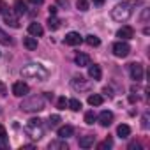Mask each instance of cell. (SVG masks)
I'll list each match as a JSON object with an SVG mask.
<instances>
[{"label": "cell", "instance_id": "cell-1", "mask_svg": "<svg viewBox=\"0 0 150 150\" xmlns=\"http://www.w3.org/2000/svg\"><path fill=\"white\" fill-rule=\"evenodd\" d=\"M21 76H23V78H28V80L44 81V80H48V76H50V71H48L42 64L30 62V64H27V65L21 67Z\"/></svg>", "mask_w": 150, "mask_h": 150}, {"label": "cell", "instance_id": "cell-2", "mask_svg": "<svg viewBox=\"0 0 150 150\" xmlns=\"http://www.w3.org/2000/svg\"><path fill=\"white\" fill-rule=\"evenodd\" d=\"M132 4L134 2H122V4H117L113 9H111V18L115 20V21H127L129 18H131V14H132Z\"/></svg>", "mask_w": 150, "mask_h": 150}, {"label": "cell", "instance_id": "cell-3", "mask_svg": "<svg viewBox=\"0 0 150 150\" xmlns=\"http://www.w3.org/2000/svg\"><path fill=\"white\" fill-rule=\"evenodd\" d=\"M20 110L28 111V113H32V111H41V110H44V97H41V96L27 97V99L20 104Z\"/></svg>", "mask_w": 150, "mask_h": 150}, {"label": "cell", "instance_id": "cell-4", "mask_svg": "<svg viewBox=\"0 0 150 150\" xmlns=\"http://www.w3.org/2000/svg\"><path fill=\"white\" fill-rule=\"evenodd\" d=\"M71 87H72L74 90H78V92H88V90L92 88V83H90L88 80H85L83 76H76V78H72Z\"/></svg>", "mask_w": 150, "mask_h": 150}, {"label": "cell", "instance_id": "cell-5", "mask_svg": "<svg viewBox=\"0 0 150 150\" xmlns=\"http://www.w3.org/2000/svg\"><path fill=\"white\" fill-rule=\"evenodd\" d=\"M129 53H131V46H129L125 41H118V42L113 44V55H115V57L124 58V57H127Z\"/></svg>", "mask_w": 150, "mask_h": 150}, {"label": "cell", "instance_id": "cell-6", "mask_svg": "<svg viewBox=\"0 0 150 150\" xmlns=\"http://www.w3.org/2000/svg\"><path fill=\"white\" fill-rule=\"evenodd\" d=\"M25 132H27L32 139H41V138H42V134H44V131H42L41 124H28V125L25 127Z\"/></svg>", "mask_w": 150, "mask_h": 150}, {"label": "cell", "instance_id": "cell-7", "mask_svg": "<svg viewBox=\"0 0 150 150\" xmlns=\"http://www.w3.org/2000/svg\"><path fill=\"white\" fill-rule=\"evenodd\" d=\"M129 74H131V78L138 83L143 80V65L134 62V64H129Z\"/></svg>", "mask_w": 150, "mask_h": 150}, {"label": "cell", "instance_id": "cell-8", "mask_svg": "<svg viewBox=\"0 0 150 150\" xmlns=\"http://www.w3.org/2000/svg\"><path fill=\"white\" fill-rule=\"evenodd\" d=\"M2 14H4V21H6L9 27L20 28V20H18V14H16V13H13V11H4Z\"/></svg>", "mask_w": 150, "mask_h": 150}, {"label": "cell", "instance_id": "cell-9", "mask_svg": "<svg viewBox=\"0 0 150 150\" xmlns=\"http://www.w3.org/2000/svg\"><path fill=\"white\" fill-rule=\"evenodd\" d=\"M30 92V87L25 83V81H16L14 85H13V94L16 96V97H23V96H27Z\"/></svg>", "mask_w": 150, "mask_h": 150}, {"label": "cell", "instance_id": "cell-10", "mask_svg": "<svg viewBox=\"0 0 150 150\" xmlns=\"http://www.w3.org/2000/svg\"><path fill=\"white\" fill-rule=\"evenodd\" d=\"M64 41H65V44H69V46H78V44H81L83 37H81L78 32H69V34L64 37Z\"/></svg>", "mask_w": 150, "mask_h": 150}, {"label": "cell", "instance_id": "cell-11", "mask_svg": "<svg viewBox=\"0 0 150 150\" xmlns=\"http://www.w3.org/2000/svg\"><path fill=\"white\" fill-rule=\"evenodd\" d=\"M117 37H120V39H124V41H127V39H132V37H134V28H132V27H129V25H125V27L118 28V32H117Z\"/></svg>", "mask_w": 150, "mask_h": 150}, {"label": "cell", "instance_id": "cell-12", "mask_svg": "<svg viewBox=\"0 0 150 150\" xmlns=\"http://www.w3.org/2000/svg\"><path fill=\"white\" fill-rule=\"evenodd\" d=\"M97 120H99V124H101L103 127H108V125H111V122H113V113L108 111V110H104V111H101V115L97 117Z\"/></svg>", "mask_w": 150, "mask_h": 150}, {"label": "cell", "instance_id": "cell-13", "mask_svg": "<svg viewBox=\"0 0 150 150\" xmlns=\"http://www.w3.org/2000/svg\"><path fill=\"white\" fill-rule=\"evenodd\" d=\"M88 76L92 78V80H96V81H99L101 78H103V71H101V67L97 65V64H88Z\"/></svg>", "mask_w": 150, "mask_h": 150}, {"label": "cell", "instance_id": "cell-14", "mask_svg": "<svg viewBox=\"0 0 150 150\" xmlns=\"http://www.w3.org/2000/svg\"><path fill=\"white\" fill-rule=\"evenodd\" d=\"M94 141H96V136L94 134H85V136H80V146L81 148H90L94 146Z\"/></svg>", "mask_w": 150, "mask_h": 150}, {"label": "cell", "instance_id": "cell-15", "mask_svg": "<svg viewBox=\"0 0 150 150\" xmlns=\"http://www.w3.org/2000/svg\"><path fill=\"white\" fill-rule=\"evenodd\" d=\"M74 62H76V65H80V67H87L90 64V57L87 53H78L74 57Z\"/></svg>", "mask_w": 150, "mask_h": 150}, {"label": "cell", "instance_id": "cell-16", "mask_svg": "<svg viewBox=\"0 0 150 150\" xmlns=\"http://www.w3.org/2000/svg\"><path fill=\"white\" fill-rule=\"evenodd\" d=\"M42 27H41V23H30L28 25V34L30 35H34V37H41L42 35Z\"/></svg>", "mask_w": 150, "mask_h": 150}, {"label": "cell", "instance_id": "cell-17", "mask_svg": "<svg viewBox=\"0 0 150 150\" xmlns=\"http://www.w3.org/2000/svg\"><path fill=\"white\" fill-rule=\"evenodd\" d=\"M72 134H74L72 125H64V127L58 129V138H62V139H65V138H69V136H72Z\"/></svg>", "mask_w": 150, "mask_h": 150}, {"label": "cell", "instance_id": "cell-18", "mask_svg": "<svg viewBox=\"0 0 150 150\" xmlns=\"http://www.w3.org/2000/svg\"><path fill=\"white\" fill-rule=\"evenodd\" d=\"M104 103V97L101 96V94H92V96H88V104L90 106H101Z\"/></svg>", "mask_w": 150, "mask_h": 150}, {"label": "cell", "instance_id": "cell-19", "mask_svg": "<svg viewBox=\"0 0 150 150\" xmlns=\"http://www.w3.org/2000/svg\"><path fill=\"white\" fill-rule=\"evenodd\" d=\"M48 146H50L51 150H55V148H58V150H67V148H69V145H67V143H65V139H62V138H60V139H57V141H51Z\"/></svg>", "mask_w": 150, "mask_h": 150}, {"label": "cell", "instance_id": "cell-20", "mask_svg": "<svg viewBox=\"0 0 150 150\" xmlns=\"http://www.w3.org/2000/svg\"><path fill=\"white\" fill-rule=\"evenodd\" d=\"M117 134H118L120 138H129V134H131V127H129L127 124H120V125L117 127Z\"/></svg>", "mask_w": 150, "mask_h": 150}, {"label": "cell", "instance_id": "cell-21", "mask_svg": "<svg viewBox=\"0 0 150 150\" xmlns=\"http://www.w3.org/2000/svg\"><path fill=\"white\" fill-rule=\"evenodd\" d=\"M23 44H25V48L30 50V51H32V50H37V39H35L34 35H32V37H25V39H23Z\"/></svg>", "mask_w": 150, "mask_h": 150}, {"label": "cell", "instance_id": "cell-22", "mask_svg": "<svg viewBox=\"0 0 150 150\" xmlns=\"http://www.w3.org/2000/svg\"><path fill=\"white\" fill-rule=\"evenodd\" d=\"M14 13H16L18 16L27 14V6L21 2V0H16V2H14Z\"/></svg>", "mask_w": 150, "mask_h": 150}, {"label": "cell", "instance_id": "cell-23", "mask_svg": "<svg viewBox=\"0 0 150 150\" xmlns=\"http://www.w3.org/2000/svg\"><path fill=\"white\" fill-rule=\"evenodd\" d=\"M48 27H50V30H57V28L60 27V20L55 18V14H51V16L48 18Z\"/></svg>", "mask_w": 150, "mask_h": 150}, {"label": "cell", "instance_id": "cell-24", "mask_svg": "<svg viewBox=\"0 0 150 150\" xmlns=\"http://www.w3.org/2000/svg\"><path fill=\"white\" fill-rule=\"evenodd\" d=\"M0 44H6V46H9V44H13V39L2 30V28H0Z\"/></svg>", "mask_w": 150, "mask_h": 150}, {"label": "cell", "instance_id": "cell-25", "mask_svg": "<svg viewBox=\"0 0 150 150\" xmlns=\"http://www.w3.org/2000/svg\"><path fill=\"white\" fill-rule=\"evenodd\" d=\"M67 106H69L72 111H80V110H81V103H80L78 99H71V101H67Z\"/></svg>", "mask_w": 150, "mask_h": 150}, {"label": "cell", "instance_id": "cell-26", "mask_svg": "<svg viewBox=\"0 0 150 150\" xmlns=\"http://www.w3.org/2000/svg\"><path fill=\"white\" fill-rule=\"evenodd\" d=\"M76 7H78V11H81V13L88 11V0H76Z\"/></svg>", "mask_w": 150, "mask_h": 150}, {"label": "cell", "instance_id": "cell-27", "mask_svg": "<svg viewBox=\"0 0 150 150\" xmlns=\"http://www.w3.org/2000/svg\"><path fill=\"white\" fill-rule=\"evenodd\" d=\"M97 120V117L94 115V111H87L85 113V124H88V125H94V122Z\"/></svg>", "mask_w": 150, "mask_h": 150}, {"label": "cell", "instance_id": "cell-28", "mask_svg": "<svg viewBox=\"0 0 150 150\" xmlns=\"http://www.w3.org/2000/svg\"><path fill=\"white\" fill-rule=\"evenodd\" d=\"M87 44L88 46H99L101 44V41H99V37H96V35H87Z\"/></svg>", "mask_w": 150, "mask_h": 150}, {"label": "cell", "instance_id": "cell-29", "mask_svg": "<svg viewBox=\"0 0 150 150\" xmlns=\"http://www.w3.org/2000/svg\"><path fill=\"white\" fill-rule=\"evenodd\" d=\"M111 146H113V141H111L110 138H106L104 141H101V143L97 145V148H99V150H106V148H111Z\"/></svg>", "mask_w": 150, "mask_h": 150}, {"label": "cell", "instance_id": "cell-30", "mask_svg": "<svg viewBox=\"0 0 150 150\" xmlns=\"http://www.w3.org/2000/svg\"><path fill=\"white\" fill-rule=\"evenodd\" d=\"M57 108H58V110H65V108H67V99H65V97H58Z\"/></svg>", "mask_w": 150, "mask_h": 150}, {"label": "cell", "instance_id": "cell-31", "mask_svg": "<svg viewBox=\"0 0 150 150\" xmlns=\"http://www.w3.org/2000/svg\"><path fill=\"white\" fill-rule=\"evenodd\" d=\"M58 122H60V117H58V115H51V117H50V125H51V127L58 125Z\"/></svg>", "mask_w": 150, "mask_h": 150}, {"label": "cell", "instance_id": "cell-32", "mask_svg": "<svg viewBox=\"0 0 150 150\" xmlns=\"http://www.w3.org/2000/svg\"><path fill=\"white\" fill-rule=\"evenodd\" d=\"M6 96H7V87L0 81V97H6Z\"/></svg>", "mask_w": 150, "mask_h": 150}, {"label": "cell", "instance_id": "cell-33", "mask_svg": "<svg viewBox=\"0 0 150 150\" xmlns=\"http://www.w3.org/2000/svg\"><path fill=\"white\" fill-rule=\"evenodd\" d=\"M7 9V6H6V2H4V0H0V14H2L4 11Z\"/></svg>", "mask_w": 150, "mask_h": 150}, {"label": "cell", "instance_id": "cell-34", "mask_svg": "<svg viewBox=\"0 0 150 150\" xmlns=\"http://www.w3.org/2000/svg\"><path fill=\"white\" fill-rule=\"evenodd\" d=\"M6 138V129H4V125L0 124V139H4Z\"/></svg>", "mask_w": 150, "mask_h": 150}, {"label": "cell", "instance_id": "cell-35", "mask_svg": "<svg viewBox=\"0 0 150 150\" xmlns=\"http://www.w3.org/2000/svg\"><path fill=\"white\" fill-rule=\"evenodd\" d=\"M28 2H30V4H34V6H42L44 0H28Z\"/></svg>", "mask_w": 150, "mask_h": 150}, {"label": "cell", "instance_id": "cell-36", "mask_svg": "<svg viewBox=\"0 0 150 150\" xmlns=\"http://www.w3.org/2000/svg\"><path fill=\"white\" fill-rule=\"evenodd\" d=\"M146 18H148V9H145V11H143V16H141V21H146Z\"/></svg>", "mask_w": 150, "mask_h": 150}, {"label": "cell", "instance_id": "cell-37", "mask_svg": "<svg viewBox=\"0 0 150 150\" xmlns=\"http://www.w3.org/2000/svg\"><path fill=\"white\" fill-rule=\"evenodd\" d=\"M143 127H145V129L148 127V117H146V115L143 117Z\"/></svg>", "mask_w": 150, "mask_h": 150}, {"label": "cell", "instance_id": "cell-38", "mask_svg": "<svg viewBox=\"0 0 150 150\" xmlns=\"http://www.w3.org/2000/svg\"><path fill=\"white\" fill-rule=\"evenodd\" d=\"M129 148H131V150H132V148H139V145H138V143H136V141H132V143H131V145H129Z\"/></svg>", "mask_w": 150, "mask_h": 150}, {"label": "cell", "instance_id": "cell-39", "mask_svg": "<svg viewBox=\"0 0 150 150\" xmlns=\"http://www.w3.org/2000/svg\"><path fill=\"white\" fill-rule=\"evenodd\" d=\"M92 2H94L96 6H103V4H104V0H92Z\"/></svg>", "mask_w": 150, "mask_h": 150}, {"label": "cell", "instance_id": "cell-40", "mask_svg": "<svg viewBox=\"0 0 150 150\" xmlns=\"http://www.w3.org/2000/svg\"><path fill=\"white\" fill-rule=\"evenodd\" d=\"M55 13H57V7H55V6H51V7H50V14H55Z\"/></svg>", "mask_w": 150, "mask_h": 150}]
</instances>
